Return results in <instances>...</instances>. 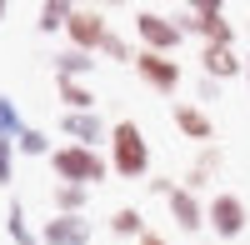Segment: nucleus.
<instances>
[{"label": "nucleus", "instance_id": "nucleus-15", "mask_svg": "<svg viewBox=\"0 0 250 245\" xmlns=\"http://www.w3.org/2000/svg\"><path fill=\"white\" fill-rule=\"evenodd\" d=\"M70 15H75L70 0H45V5H40V15H35V30H40V35H55V30L70 25Z\"/></svg>", "mask_w": 250, "mask_h": 245}, {"label": "nucleus", "instance_id": "nucleus-26", "mask_svg": "<svg viewBox=\"0 0 250 245\" xmlns=\"http://www.w3.org/2000/svg\"><path fill=\"white\" fill-rule=\"evenodd\" d=\"M245 85H250V55H245Z\"/></svg>", "mask_w": 250, "mask_h": 245}, {"label": "nucleus", "instance_id": "nucleus-24", "mask_svg": "<svg viewBox=\"0 0 250 245\" xmlns=\"http://www.w3.org/2000/svg\"><path fill=\"white\" fill-rule=\"evenodd\" d=\"M200 100H220V85H215V80H200Z\"/></svg>", "mask_w": 250, "mask_h": 245}, {"label": "nucleus", "instance_id": "nucleus-23", "mask_svg": "<svg viewBox=\"0 0 250 245\" xmlns=\"http://www.w3.org/2000/svg\"><path fill=\"white\" fill-rule=\"evenodd\" d=\"M15 180V145H0V185Z\"/></svg>", "mask_w": 250, "mask_h": 245}, {"label": "nucleus", "instance_id": "nucleus-16", "mask_svg": "<svg viewBox=\"0 0 250 245\" xmlns=\"http://www.w3.org/2000/svg\"><path fill=\"white\" fill-rule=\"evenodd\" d=\"M85 200H90V190H80V185H50L55 215H85Z\"/></svg>", "mask_w": 250, "mask_h": 245}, {"label": "nucleus", "instance_id": "nucleus-6", "mask_svg": "<svg viewBox=\"0 0 250 245\" xmlns=\"http://www.w3.org/2000/svg\"><path fill=\"white\" fill-rule=\"evenodd\" d=\"M135 75H140L155 95H175V90H180V60H175V55L135 50Z\"/></svg>", "mask_w": 250, "mask_h": 245}, {"label": "nucleus", "instance_id": "nucleus-22", "mask_svg": "<svg viewBox=\"0 0 250 245\" xmlns=\"http://www.w3.org/2000/svg\"><path fill=\"white\" fill-rule=\"evenodd\" d=\"M100 55H110V60H130V65H135V50H130V45H125V40H120L115 30L105 35V45H100Z\"/></svg>", "mask_w": 250, "mask_h": 245}, {"label": "nucleus", "instance_id": "nucleus-10", "mask_svg": "<svg viewBox=\"0 0 250 245\" xmlns=\"http://www.w3.org/2000/svg\"><path fill=\"white\" fill-rule=\"evenodd\" d=\"M40 245H90V220L85 215H50Z\"/></svg>", "mask_w": 250, "mask_h": 245}, {"label": "nucleus", "instance_id": "nucleus-5", "mask_svg": "<svg viewBox=\"0 0 250 245\" xmlns=\"http://www.w3.org/2000/svg\"><path fill=\"white\" fill-rule=\"evenodd\" d=\"M105 35H110V20H105V10H95V5H75V15H70V25H65V40H70V50H100L105 45Z\"/></svg>", "mask_w": 250, "mask_h": 245}, {"label": "nucleus", "instance_id": "nucleus-1", "mask_svg": "<svg viewBox=\"0 0 250 245\" xmlns=\"http://www.w3.org/2000/svg\"><path fill=\"white\" fill-rule=\"evenodd\" d=\"M110 170L125 180H140L150 170V145H145V130L135 120H115L110 125Z\"/></svg>", "mask_w": 250, "mask_h": 245}, {"label": "nucleus", "instance_id": "nucleus-8", "mask_svg": "<svg viewBox=\"0 0 250 245\" xmlns=\"http://www.w3.org/2000/svg\"><path fill=\"white\" fill-rule=\"evenodd\" d=\"M60 130L70 135V145H85V150H95V140H110V125L95 110H65L60 115Z\"/></svg>", "mask_w": 250, "mask_h": 245}, {"label": "nucleus", "instance_id": "nucleus-27", "mask_svg": "<svg viewBox=\"0 0 250 245\" xmlns=\"http://www.w3.org/2000/svg\"><path fill=\"white\" fill-rule=\"evenodd\" d=\"M0 20H5V0H0Z\"/></svg>", "mask_w": 250, "mask_h": 245}, {"label": "nucleus", "instance_id": "nucleus-7", "mask_svg": "<svg viewBox=\"0 0 250 245\" xmlns=\"http://www.w3.org/2000/svg\"><path fill=\"white\" fill-rule=\"evenodd\" d=\"M205 225H210L220 240H235V235L245 230V200L230 195V190L210 195V205H205Z\"/></svg>", "mask_w": 250, "mask_h": 245}, {"label": "nucleus", "instance_id": "nucleus-9", "mask_svg": "<svg viewBox=\"0 0 250 245\" xmlns=\"http://www.w3.org/2000/svg\"><path fill=\"white\" fill-rule=\"evenodd\" d=\"M200 70H205V80H235V75H245V55H235V45H205L200 50Z\"/></svg>", "mask_w": 250, "mask_h": 245}, {"label": "nucleus", "instance_id": "nucleus-20", "mask_svg": "<svg viewBox=\"0 0 250 245\" xmlns=\"http://www.w3.org/2000/svg\"><path fill=\"white\" fill-rule=\"evenodd\" d=\"M110 230L125 235V240H130V235L140 240V235H145V215H140V205H120V210L110 215Z\"/></svg>", "mask_w": 250, "mask_h": 245}, {"label": "nucleus", "instance_id": "nucleus-12", "mask_svg": "<svg viewBox=\"0 0 250 245\" xmlns=\"http://www.w3.org/2000/svg\"><path fill=\"white\" fill-rule=\"evenodd\" d=\"M170 120H175V130H180L185 140H200V145H210V140H215V125H210V115H205L200 105H185V100H180V105L170 110Z\"/></svg>", "mask_w": 250, "mask_h": 245}, {"label": "nucleus", "instance_id": "nucleus-19", "mask_svg": "<svg viewBox=\"0 0 250 245\" xmlns=\"http://www.w3.org/2000/svg\"><path fill=\"white\" fill-rule=\"evenodd\" d=\"M55 90L65 100V110H95V90L85 80H55Z\"/></svg>", "mask_w": 250, "mask_h": 245}, {"label": "nucleus", "instance_id": "nucleus-2", "mask_svg": "<svg viewBox=\"0 0 250 245\" xmlns=\"http://www.w3.org/2000/svg\"><path fill=\"white\" fill-rule=\"evenodd\" d=\"M50 170H55V185H80V190H90V185H100L110 175L100 150H85V145H60L50 155Z\"/></svg>", "mask_w": 250, "mask_h": 245}, {"label": "nucleus", "instance_id": "nucleus-25", "mask_svg": "<svg viewBox=\"0 0 250 245\" xmlns=\"http://www.w3.org/2000/svg\"><path fill=\"white\" fill-rule=\"evenodd\" d=\"M140 245H170V240H165V235H155V230H145V235H140Z\"/></svg>", "mask_w": 250, "mask_h": 245}, {"label": "nucleus", "instance_id": "nucleus-11", "mask_svg": "<svg viewBox=\"0 0 250 245\" xmlns=\"http://www.w3.org/2000/svg\"><path fill=\"white\" fill-rule=\"evenodd\" d=\"M165 205H170V220L185 230V235H195L200 225H205V205L195 200V190H185V185H175L170 195H165Z\"/></svg>", "mask_w": 250, "mask_h": 245}, {"label": "nucleus", "instance_id": "nucleus-13", "mask_svg": "<svg viewBox=\"0 0 250 245\" xmlns=\"http://www.w3.org/2000/svg\"><path fill=\"white\" fill-rule=\"evenodd\" d=\"M220 165H225V155H220V145H205V150L195 155V165L185 170V190H200V185H210V180L220 175Z\"/></svg>", "mask_w": 250, "mask_h": 245}, {"label": "nucleus", "instance_id": "nucleus-17", "mask_svg": "<svg viewBox=\"0 0 250 245\" xmlns=\"http://www.w3.org/2000/svg\"><path fill=\"white\" fill-rule=\"evenodd\" d=\"M20 135H25V115L10 95H0V145H15Z\"/></svg>", "mask_w": 250, "mask_h": 245}, {"label": "nucleus", "instance_id": "nucleus-21", "mask_svg": "<svg viewBox=\"0 0 250 245\" xmlns=\"http://www.w3.org/2000/svg\"><path fill=\"white\" fill-rule=\"evenodd\" d=\"M15 150H20V155H55V150H50V135L35 130V125H25V135L15 140Z\"/></svg>", "mask_w": 250, "mask_h": 245}, {"label": "nucleus", "instance_id": "nucleus-18", "mask_svg": "<svg viewBox=\"0 0 250 245\" xmlns=\"http://www.w3.org/2000/svg\"><path fill=\"white\" fill-rule=\"evenodd\" d=\"M5 235H10L15 245H40V230H30L25 205H20V200H10V210H5Z\"/></svg>", "mask_w": 250, "mask_h": 245}, {"label": "nucleus", "instance_id": "nucleus-3", "mask_svg": "<svg viewBox=\"0 0 250 245\" xmlns=\"http://www.w3.org/2000/svg\"><path fill=\"white\" fill-rule=\"evenodd\" d=\"M180 30H195L205 45H235V30L225 20L220 0H200V5H185L180 10Z\"/></svg>", "mask_w": 250, "mask_h": 245}, {"label": "nucleus", "instance_id": "nucleus-14", "mask_svg": "<svg viewBox=\"0 0 250 245\" xmlns=\"http://www.w3.org/2000/svg\"><path fill=\"white\" fill-rule=\"evenodd\" d=\"M95 70V55L90 50H60L55 55V80H85Z\"/></svg>", "mask_w": 250, "mask_h": 245}, {"label": "nucleus", "instance_id": "nucleus-4", "mask_svg": "<svg viewBox=\"0 0 250 245\" xmlns=\"http://www.w3.org/2000/svg\"><path fill=\"white\" fill-rule=\"evenodd\" d=\"M135 35H140V50H160V55H175L180 50V20L160 15V10H135Z\"/></svg>", "mask_w": 250, "mask_h": 245}]
</instances>
